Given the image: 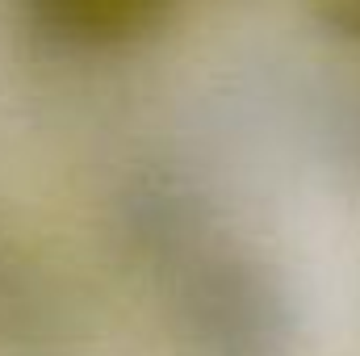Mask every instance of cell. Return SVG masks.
<instances>
[{"mask_svg": "<svg viewBox=\"0 0 360 356\" xmlns=\"http://www.w3.org/2000/svg\"><path fill=\"white\" fill-rule=\"evenodd\" d=\"M21 21L59 51H122L155 38L180 0H13Z\"/></svg>", "mask_w": 360, "mask_h": 356, "instance_id": "cell-2", "label": "cell"}, {"mask_svg": "<svg viewBox=\"0 0 360 356\" xmlns=\"http://www.w3.org/2000/svg\"><path fill=\"white\" fill-rule=\"evenodd\" d=\"M168 327L188 356H285L293 302L285 276L252 248L222 235L188 252L164 276Z\"/></svg>", "mask_w": 360, "mask_h": 356, "instance_id": "cell-1", "label": "cell"}, {"mask_svg": "<svg viewBox=\"0 0 360 356\" xmlns=\"http://www.w3.org/2000/svg\"><path fill=\"white\" fill-rule=\"evenodd\" d=\"M310 17L331 38L360 46V0H310Z\"/></svg>", "mask_w": 360, "mask_h": 356, "instance_id": "cell-3", "label": "cell"}]
</instances>
